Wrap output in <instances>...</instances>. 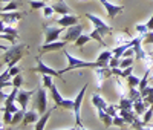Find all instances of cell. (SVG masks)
<instances>
[{"mask_svg":"<svg viewBox=\"0 0 153 130\" xmlns=\"http://www.w3.org/2000/svg\"><path fill=\"white\" fill-rule=\"evenodd\" d=\"M120 63H121V58H118V57H112L110 58V61H109V68L110 69H113V68H120Z\"/></svg>","mask_w":153,"mask_h":130,"instance_id":"b9f144b4","label":"cell"},{"mask_svg":"<svg viewBox=\"0 0 153 130\" xmlns=\"http://www.w3.org/2000/svg\"><path fill=\"white\" fill-rule=\"evenodd\" d=\"M0 37H2L3 40H8V42H11L12 45H17V37H16V35H9V34H2Z\"/></svg>","mask_w":153,"mask_h":130,"instance_id":"f6af8a7d","label":"cell"},{"mask_svg":"<svg viewBox=\"0 0 153 130\" xmlns=\"http://www.w3.org/2000/svg\"><path fill=\"white\" fill-rule=\"evenodd\" d=\"M55 2H61V0H55Z\"/></svg>","mask_w":153,"mask_h":130,"instance_id":"9f6ffc18","label":"cell"},{"mask_svg":"<svg viewBox=\"0 0 153 130\" xmlns=\"http://www.w3.org/2000/svg\"><path fill=\"white\" fill-rule=\"evenodd\" d=\"M2 34H9V35H16V37H19V29L12 28V26H9V25L5 26V23H2Z\"/></svg>","mask_w":153,"mask_h":130,"instance_id":"f1b7e54d","label":"cell"},{"mask_svg":"<svg viewBox=\"0 0 153 130\" xmlns=\"http://www.w3.org/2000/svg\"><path fill=\"white\" fill-rule=\"evenodd\" d=\"M120 107L118 106H113V104H109V107L106 109V112L109 113V115H112V116H117V110H118Z\"/></svg>","mask_w":153,"mask_h":130,"instance_id":"7dc6e473","label":"cell"},{"mask_svg":"<svg viewBox=\"0 0 153 130\" xmlns=\"http://www.w3.org/2000/svg\"><path fill=\"white\" fill-rule=\"evenodd\" d=\"M22 84H23V77H22V74L12 77V81H11V86H12V87H22Z\"/></svg>","mask_w":153,"mask_h":130,"instance_id":"d590c367","label":"cell"},{"mask_svg":"<svg viewBox=\"0 0 153 130\" xmlns=\"http://www.w3.org/2000/svg\"><path fill=\"white\" fill-rule=\"evenodd\" d=\"M113 126H117L120 129H126L127 123L124 121V118H123L121 115H117V116H113Z\"/></svg>","mask_w":153,"mask_h":130,"instance_id":"836d02e7","label":"cell"},{"mask_svg":"<svg viewBox=\"0 0 153 130\" xmlns=\"http://www.w3.org/2000/svg\"><path fill=\"white\" fill-rule=\"evenodd\" d=\"M9 71V74H11V77H16V75H19V74H22V68L20 66H12V68H9L8 69Z\"/></svg>","mask_w":153,"mask_h":130,"instance_id":"bcb514c9","label":"cell"},{"mask_svg":"<svg viewBox=\"0 0 153 130\" xmlns=\"http://www.w3.org/2000/svg\"><path fill=\"white\" fill-rule=\"evenodd\" d=\"M91 40H92V37H91V35L81 34V35H80L78 38H76V40H75V46H76V48H83L86 43H89Z\"/></svg>","mask_w":153,"mask_h":130,"instance_id":"484cf974","label":"cell"},{"mask_svg":"<svg viewBox=\"0 0 153 130\" xmlns=\"http://www.w3.org/2000/svg\"><path fill=\"white\" fill-rule=\"evenodd\" d=\"M63 54H65V57L68 58V66L60 71L61 75L66 74V72H71L74 69H86V68L97 69V68H103V66H101V63H98V61H84V60H80V58L74 57L72 54H69L66 49H63Z\"/></svg>","mask_w":153,"mask_h":130,"instance_id":"6da1fadb","label":"cell"},{"mask_svg":"<svg viewBox=\"0 0 153 130\" xmlns=\"http://www.w3.org/2000/svg\"><path fill=\"white\" fill-rule=\"evenodd\" d=\"M26 49V45H12L11 48H6V52L2 55V63H6L9 68L16 66L17 61L23 58V52Z\"/></svg>","mask_w":153,"mask_h":130,"instance_id":"7a4b0ae2","label":"cell"},{"mask_svg":"<svg viewBox=\"0 0 153 130\" xmlns=\"http://www.w3.org/2000/svg\"><path fill=\"white\" fill-rule=\"evenodd\" d=\"M126 81H127V87H139V83H141V78H138L135 77L133 74L129 75L126 78Z\"/></svg>","mask_w":153,"mask_h":130,"instance_id":"4316f807","label":"cell"},{"mask_svg":"<svg viewBox=\"0 0 153 130\" xmlns=\"http://www.w3.org/2000/svg\"><path fill=\"white\" fill-rule=\"evenodd\" d=\"M31 9H43L46 6V0H29Z\"/></svg>","mask_w":153,"mask_h":130,"instance_id":"1f68e13d","label":"cell"},{"mask_svg":"<svg viewBox=\"0 0 153 130\" xmlns=\"http://www.w3.org/2000/svg\"><path fill=\"white\" fill-rule=\"evenodd\" d=\"M80 130H87V129H84V127H80Z\"/></svg>","mask_w":153,"mask_h":130,"instance_id":"db71d44e","label":"cell"},{"mask_svg":"<svg viewBox=\"0 0 153 130\" xmlns=\"http://www.w3.org/2000/svg\"><path fill=\"white\" fill-rule=\"evenodd\" d=\"M132 127H133L135 130H150V129H147V127H146L144 121H141V120H139V118H136V120L133 121Z\"/></svg>","mask_w":153,"mask_h":130,"instance_id":"f35d334b","label":"cell"},{"mask_svg":"<svg viewBox=\"0 0 153 130\" xmlns=\"http://www.w3.org/2000/svg\"><path fill=\"white\" fill-rule=\"evenodd\" d=\"M149 107H150V106L144 103L143 98H139V100H136V101L133 103V110H135V113H136L138 116H139V115H144Z\"/></svg>","mask_w":153,"mask_h":130,"instance_id":"7402d4cb","label":"cell"},{"mask_svg":"<svg viewBox=\"0 0 153 130\" xmlns=\"http://www.w3.org/2000/svg\"><path fill=\"white\" fill-rule=\"evenodd\" d=\"M23 118H25V110H19V112H16L14 113V116H12V123H11V126H17L19 123H22L23 121Z\"/></svg>","mask_w":153,"mask_h":130,"instance_id":"4dcf8cb0","label":"cell"},{"mask_svg":"<svg viewBox=\"0 0 153 130\" xmlns=\"http://www.w3.org/2000/svg\"><path fill=\"white\" fill-rule=\"evenodd\" d=\"M132 64H133V57H126V58H121L120 68L121 69H126V68H130Z\"/></svg>","mask_w":153,"mask_h":130,"instance_id":"e575fe53","label":"cell"},{"mask_svg":"<svg viewBox=\"0 0 153 130\" xmlns=\"http://www.w3.org/2000/svg\"><path fill=\"white\" fill-rule=\"evenodd\" d=\"M45 28H46L45 45L52 43V42H57L58 37L61 35V32H65V29H66V28H63V26H60V28H55V26H45Z\"/></svg>","mask_w":153,"mask_h":130,"instance_id":"ba28073f","label":"cell"},{"mask_svg":"<svg viewBox=\"0 0 153 130\" xmlns=\"http://www.w3.org/2000/svg\"><path fill=\"white\" fill-rule=\"evenodd\" d=\"M152 118H153V106H150V107L147 109V112L143 115V121H144V124H149V123L152 121Z\"/></svg>","mask_w":153,"mask_h":130,"instance_id":"74e56055","label":"cell"},{"mask_svg":"<svg viewBox=\"0 0 153 130\" xmlns=\"http://www.w3.org/2000/svg\"><path fill=\"white\" fill-rule=\"evenodd\" d=\"M51 90V97H52L54 103H55V107H63V109H69V110H74V100H65L60 92H58V89L55 84H52V87L49 89Z\"/></svg>","mask_w":153,"mask_h":130,"instance_id":"277c9868","label":"cell"},{"mask_svg":"<svg viewBox=\"0 0 153 130\" xmlns=\"http://www.w3.org/2000/svg\"><path fill=\"white\" fill-rule=\"evenodd\" d=\"M52 78H54L52 75L45 74V75H43V87H46V89H51V87H52V84H54Z\"/></svg>","mask_w":153,"mask_h":130,"instance_id":"8d00e7d4","label":"cell"},{"mask_svg":"<svg viewBox=\"0 0 153 130\" xmlns=\"http://www.w3.org/2000/svg\"><path fill=\"white\" fill-rule=\"evenodd\" d=\"M9 78H12V77H11V74H9V71L2 72V83H0V86H3L6 81H9Z\"/></svg>","mask_w":153,"mask_h":130,"instance_id":"c3c4849f","label":"cell"},{"mask_svg":"<svg viewBox=\"0 0 153 130\" xmlns=\"http://www.w3.org/2000/svg\"><path fill=\"white\" fill-rule=\"evenodd\" d=\"M32 71H34V72H38V74H42V75L48 74V75H52V77H57V78H60V77H61L60 71L51 69L49 66H46V64L42 61V58H40V57H37V66H35Z\"/></svg>","mask_w":153,"mask_h":130,"instance_id":"9c48e42d","label":"cell"},{"mask_svg":"<svg viewBox=\"0 0 153 130\" xmlns=\"http://www.w3.org/2000/svg\"><path fill=\"white\" fill-rule=\"evenodd\" d=\"M78 22H80V19H78V16H74V14H66V16H61L58 20H57V23H58V26H63V28H71V26H74V25H78Z\"/></svg>","mask_w":153,"mask_h":130,"instance_id":"5bb4252c","label":"cell"},{"mask_svg":"<svg viewBox=\"0 0 153 130\" xmlns=\"http://www.w3.org/2000/svg\"><path fill=\"white\" fill-rule=\"evenodd\" d=\"M153 43V31H149L143 35V45H152Z\"/></svg>","mask_w":153,"mask_h":130,"instance_id":"ab89813d","label":"cell"},{"mask_svg":"<svg viewBox=\"0 0 153 130\" xmlns=\"http://www.w3.org/2000/svg\"><path fill=\"white\" fill-rule=\"evenodd\" d=\"M34 109L40 113V116L48 112V95H46V87H43V86H40L35 92Z\"/></svg>","mask_w":153,"mask_h":130,"instance_id":"3957f363","label":"cell"},{"mask_svg":"<svg viewBox=\"0 0 153 130\" xmlns=\"http://www.w3.org/2000/svg\"><path fill=\"white\" fill-rule=\"evenodd\" d=\"M54 8V11H55V14H60V16H66V14H71V8L63 2H54L52 5H51Z\"/></svg>","mask_w":153,"mask_h":130,"instance_id":"d6986e66","label":"cell"},{"mask_svg":"<svg viewBox=\"0 0 153 130\" xmlns=\"http://www.w3.org/2000/svg\"><path fill=\"white\" fill-rule=\"evenodd\" d=\"M98 2L106 8V11H107V17H109L110 20H113L118 14H121V12L124 11V8H123V6L113 5V3H110V2H109V0H98Z\"/></svg>","mask_w":153,"mask_h":130,"instance_id":"30bf717a","label":"cell"},{"mask_svg":"<svg viewBox=\"0 0 153 130\" xmlns=\"http://www.w3.org/2000/svg\"><path fill=\"white\" fill-rule=\"evenodd\" d=\"M132 45H133V49H135V57L138 58V60H147L149 57H147V54L144 52V49H143V35H138V37H135V38H132Z\"/></svg>","mask_w":153,"mask_h":130,"instance_id":"8fae6325","label":"cell"},{"mask_svg":"<svg viewBox=\"0 0 153 130\" xmlns=\"http://www.w3.org/2000/svg\"><path fill=\"white\" fill-rule=\"evenodd\" d=\"M91 103H92V106H95V107H97V110H98V109L106 110V109L109 107V104L106 103V100H104L103 97H101L100 94H94V95H92Z\"/></svg>","mask_w":153,"mask_h":130,"instance_id":"ac0fdd59","label":"cell"},{"mask_svg":"<svg viewBox=\"0 0 153 130\" xmlns=\"http://www.w3.org/2000/svg\"><path fill=\"white\" fill-rule=\"evenodd\" d=\"M150 55H153V51H152V52H150Z\"/></svg>","mask_w":153,"mask_h":130,"instance_id":"11a10c76","label":"cell"},{"mask_svg":"<svg viewBox=\"0 0 153 130\" xmlns=\"http://www.w3.org/2000/svg\"><path fill=\"white\" fill-rule=\"evenodd\" d=\"M68 130H78V129H76V126H75V127H72V129H68Z\"/></svg>","mask_w":153,"mask_h":130,"instance_id":"f5cc1de1","label":"cell"},{"mask_svg":"<svg viewBox=\"0 0 153 130\" xmlns=\"http://www.w3.org/2000/svg\"><path fill=\"white\" fill-rule=\"evenodd\" d=\"M86 19H89L92 22V25H94V28L101 34V35H112V26H109V25H106L103 20H101L100 17H97V16H94V14H86Z\"/></svg>","mask_w":153,"mask_h":130,"instance_id":"8992f818","label":"cell"},{"mask_svg":"<svg viewBox=\"0 0 153 130\" xmlns=\"http://www.w3.org/2000/svg\"><path fill=\"white\" fill-rule=\"evenodd\" d=\"M133 103H135V101L130 100L129 97H121L118 107H120V109H124V110H133Z\"/></svg>","mask_w":153,"mask_h":130,"instance_id":"d4e9b609","label":"cell"},{"mask_svg":"<svg viewBox=\"0 0 153 130\" xmlns=\"http://www.w3.org/2000/svg\"><path fill=\"white\" fill-rule=\"evenodd\" d=\"M120 115L124 118V121L127 123V126H132L133 121L138 118V115L135 113V110H124V109H120Z\"/></svg>","mask_w":153,"mask_h":130,"instance_id":"603a6c76","label":"cell"},{"mask_svg":"<svg viewBox=\"0 0 153 130\" xmlns=\"http://www.w3.org/2000/svg\"><path fill=\"white\" fill-rule=\"evenodd\" d=\"M37 92V90H19V95H17V103L20 104V109L26 112L28 109V103L31 100V97Z\"/></svg>","mask_w":153,"mask_h":130,"instance_id":"7c38bea8","label":"cell"},{"mask_svg":"<svg viewBox=\"0 0 153 130\" xmlns=\"http://www.w3.org/2000/svg\"><path fill=\"white\" fill-rule=\"evenodd\" d=\"M152 106H153V104H152Z\"/></svg>","mask_w":153,"mask_h":130,"instance_id":"6f0895ef","label":"cell"},{"mask_svg":"<svg viewBox=\"0 0 153 130\" xmlns=\"http://www.w3.org/2000/svg\"><path fill=\"white\" fill-rule=\"evenodd\" d=\"M112 57H113V52H112V51H103V52H100L97 61L101 63V66H103V68H107Z\"/></svg>","mask_w":153,"mask_h":130,"instance_id":"cb8c5ba5","label":"cell"},{"mask_svg":"<svg viewBox=\"0 0 153 130\" xmlns=\"http://www.w3.org/2000/svg\"><path fill=\"white\" fill-rule=\"evenodd\" d=\"M147 26H149V29H150V31H153V16H152L150 20L147 22Z\"/></svg>","mask_w":153,"mask_h":130,"instance_id":"681fc988","label":"cell"},{"mask_svg":"<svg viewBox=\"0 0 153 130\" xmlns=\"http://www.w3.org/2000/svg\"><path fill=\"white\" fill-rule=\"evenodd\" d=\"M55 109H57V107L54 106V109L48 110L45 115H42V116H40V120H38V121L35 123V130H45V127H46V123H48V120H49V116L52 115V112H54Z\"/></svg>","mask_w":153,"mask_h":130,"instance_id":"44dd1931","label":"cell"},{"mask_svg":"<svg viewBox=\"0 0 153 130\" xmlns=\"http://www.w3.org/2000/svg\"><path fill=\"white\" fill-rule=\"evenodd\" d=\"M89 35L92 37V40H97V42L100 43V46H103V48L106 46V43H104V40H103V35H101L95 28H94V31H91V34H89Z\"/></svg>","mask_w":153,"mask_h":130,"instance_id":"f546056e","label":"cell"},{"mask_svg":"<svg viewBox=\"0 0 153 130\" xmlns=\"http://www.w3.org/2000/svg\"><path fill=\"white\" fill-rule=\"evenodd\" d=\"M95 75H97V81H98V89H101L103 87V81L107 80V78L110 75H113V74H112V69L107 66V68H97L95 69Z\"/></svg>","mask_w":153,"mask_h":130,"instance_id":"9a60e30c","label":"cell"},{"mask_svg":"<svg viewBox=\"0 0 153 130\" xmlns=\"http://www.w3.org/2000/svg\"><path fill=\"white\" fill-rule=\"evenodd\" d=\"M87 90V83L81 87L80 94L76 95V98L74 100V115H75V126L76 127H83V121H81V115H80V107H81V103H83V98H84V94Z\"/></svg>","mask_w":153,"mask_h":130,"instance_id":"5b68a950","label":"cell"},{"mask_svg":"<svg viewBox=\"0 0 153 130\" xmlns=\"http://www.w3.org/2000/svg\"><path fill=\"white\" fill-rule=\"evenodd\" d=\"M135 29H136V32H139L141 35H144V34H147L150 29H149V26H147V23L146 25H136L135 26Z\"/></svg>","mask_w":153,"mask_h":130,"instance_id":"60d3db41","label":"cell"},{"mask_svg":"<svg viewBox=\"0 0 153 130\" xmlns=\"http://www.w3.org/2000/svg\"><path fill=\"white\" fill-rule=\"evenodd\" d=\"M9 2H12V0H2V3H9Z\"/></svg>","mask_w":153,"mask_h":130,"instance_id":"f907efd6","label":"cell"},{"mask_svg":"<svg viewBox=\"0 0 153 130\" xmlns=\"http://www.w3.org/2000/svg\"><path fill=\"white\" fill-rule=\"evenodd\" d=\"M66 43L68 42H65V40H61V42H52V43H48V45H45L43 43V46H40V49H38V52L40 54H45V52H54V51H61V49H65V46H66Z\"/></svg>","mask_w":153,"mask_h":130,"instance_id":"4fadbf2b","label":"cell"},{"mask_svg":"<svg viewBox=\"0 0 153 130\" xmlns=\"http://www.w3.org/2000/svg\"><path fill=\"white\" fill-rule=\"evenodd\" d=\"M54 12H55V11H54V8H52V6L46 5V6L43 8V17H45V19H49L51 16L54 14Z\"/></svg>","mask_w":153,"mask_h":130,"instance_id":"7bdbcfd3","label":"cell"},{"mask_svg":"<svg viewBox=\"0 0 153 130\" xmlns=\"http://www.w3.org/2000/svg\"><path fill=\"white\" fill-rule=\"evenodd\" d=\"M20 6V2H16V0H12V2L6 3V6L2 8V12H9V11H16L17 8Z\"/></svg>","mask_w":153,"mask_h":130,"instance_id":"d6a6232c","label":"cell"},{"mask_svg":"<svg viewBox=\"0 0 153 130\" xmlns=\"http://www.w3.org/2000/svg\"><path fill=\"white\" fill-rule=\"evenodd\" d=\"M83 34V26L78 23V25H74V26H71V28H68L66 29V32H65V35H63V40L65 42H74L75 43V40L78 38L80 35Z\"/></svg>","mask_w":153,"mask_h":130,"instance_id":"52a82bcc","label":"cell"},{"mask_svg":"<svg viewBox=\"0 0 153 130\" xmlns=\"http://www.w3.org/2000/svg\"><path fill=\"white\" fill-rule=\"evenodd\" d=\"M98 118H100V121L104 124V127L106 129H109L110 126H113V116L112 115H109L106 110H101V109H98Z\"/></svg>","mask_w":153,"mask_h":130,"instance_id":"ffe728a7","label":"cell"},{"mask_svg":"<svg viewBox=\"0 0 153 130\" xmlns=\"http://www.w3.org/2000/svg\"><path fill=\"white\" fill-rule=\"evenodd\" d=\"M12 116H14V113H11V112H8V110H3V123H6V124L11 126Z\"/></svg>","mask_w":153,"mask_h":130,"instance_id":"ee69618b","label":"cell"},{"mask_svg":"<svg viewBox=\"0 0 153 130\" xmlns=\"http://www.w3.org/2000/svg\"><path fill=\"white\" fill-rule=\"evenodd\" d=\"M38 116H40V113H38L35 109L26 110V112H25V118H23V121H22V126L25 127V126H29V124H35L38 120H40Z\"/></svg>","mask_w":153,"mask_h":130,"instance_id":"e0dca14e","label":"cell"},{"mask_svg":"<svg viewBox=\"0 0 153 130\" xmlns=\"http://www.w3.org/2000/svg\"><path fill=\"white\" fill-rule=\"evenodd\" d=\"M127 97H129L130 100H133V101H136V100H139V98H143L139 87H129V95H127Z\"/></svg>","mask_w":153,"mask_h":130,"instance_id":"83f0119b","label":"cell"},{"mask_svg":"<svg viewBox=\"0 0 153 130\" xmlns=\"http://www.w3.org/2000/svg\"><path fill=\"white\" fill-rule=\"evenodd\" d=\"M23 17L22 12L19 11H9V12H2V23L6 25H12V23H17L20 19Z\"/></svg>","mask_w":153,"mask_h":130,"instance_id":"2e32d148","label":"cell"},{"mask_svg":"<svg viewBox=\"0 0 153 130\" xmlns=\"http://www.w3.org/2000/svg\"><path fill=\"white\" fill-rule=\"evenodd\" d=\"M76 2H91V0H76Z\"/></svg>","mask_w":153,"mask_h":130,"instance_id":"816d5d0a","label":"cell"}]
</instances>
